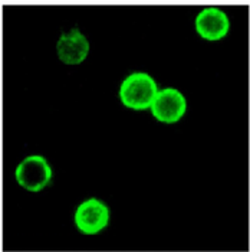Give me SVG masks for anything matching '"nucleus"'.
Wrapping results in <instances>:
<instances>
[{"label": "nucleus", "instance_id": "obj_4", "mask_svg": "<svg viewBox=\"0 0 250 252\" xmlns=\"http://www.w3.org/2000/svg\"><path fill=\"white\" fill-rule=\"evenodd\" d=\"M150 111L158 123L175 124L187 113V99L177 88H161L155 95Z\"/></svg>", "mask_w": 250, "mask_h": 252}, {"label": "nucleus", "instance_id": "obj_6", "mask_svg": "<svg viewBox=\"0 0 250 252\" xmlns=\"http://www.w3.org/2000/svg\"><path fill=\"white\" fill-rule=\"evenodd\" d=\"M89 49V40L78 28L63 32L56 42V55L65 65L82 63L88 57Z\"/></svg>", "mask_w": 250, "mask_h": 252}, {"label": "nucleus", "instance_id": "obj_5", "mask_svg": "<svg viewBox=\"0 0 250 252\" xmlns=\"http://www.w3.org/2000/svg\"><path fill=\"white\" fill-rule=\"evenodd\" d=\"M194 29L200 38L206 40H222L230 31V18L220 7L207 6L195 15Z\"/></svg>", "mask_w": 250, "mask_h": 252}, {"label": "nucleus", "instance_id": "obj_2", "mask_svg": "<svg viewBox=\"0 0 250 252\" xmlns=\"http://www.w3.org/2000/svg\"><path fill=\"white\" fill-rule=\"evenodd\" d=\"M15 179L25 190L39 193L52 183L54 169L45 156L29 155L16 166Z\"/></svg>", "mask_w": 250, "mask_h": 252}, {"label": "nucleus", "instance_id": "obj_3", "mask_svg": "<svg viewBox=\"0 0 250 252\" xmlns=\"http://www.w3.org/2000/svg\"><path fill=\"white\" fill-rule=\"evenodd\" d=\"M111 220V211L108 205L99 197H88L82 200L75 209L74 223L78 232L86 236H95L104 232Z\"/></svg>", "mask_w": 250, "mask_h": 252}, {"label": "nucleus", "instance_id": "obj_1", "mask_svg": "<svg viewBox=\"0 0 250 252\" xmlns=\"http://www.w3.org/2000/svg\"><path fill=\"white\" fill-rule=\"evenodd\" d=\"M160 88L154 78L144 71H134L122 79L118 88L121 104L134 111L150 110Z\"/></svg>", "mask_w": 250, "mask_h": 252}]
</instances>
